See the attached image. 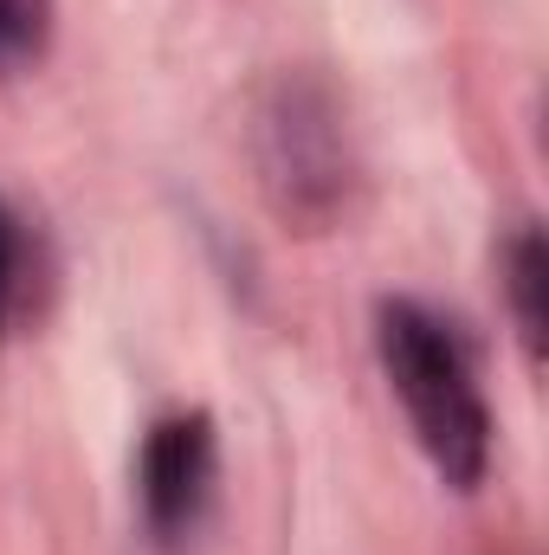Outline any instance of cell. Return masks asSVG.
<instances>
[{"label":"cell","instance_id":"cell-1","mask_svg":"<svg viewBox=\"0 0 549 555\" xmlns=\"http://www.w3.org/2000/svg\"><path fill=\"white\" fill-rule=\"evenodd\" d=\"M246 155H253L259 201L284 233L323 240L362 214V194H369L362 137H356L349 98L323 72L284 65L253 91Z\"/></svg>","mask_w":549,"mask_h":555},{"label":"cell","instance_id":"cell-2","mask_svg":"<svg viewBox=\"0 0 549 555\" xmlns=\"http://www.w3.org/2000/svg\"><path fill=\"white\" fill-rule=\"evenodd\" d=\"M375 362L408 414L413 446L452 491H478L491 472V408L465 336L420 297L375 304Z\"/></svg>","mask_w":549,"mask_h":555},{"label":"cell","instance_id":"cell-3","mask_svg":"<svg viewBox=\"0 0 549 555\" xmlns=\"http://www.w3.org/2000/svg\"><path fill=\"white\" fill-rule=\"evenodd\" d=\"M220 485V426L207 408H175L142 433L137 504L155 543H181L201 530Z\"/></svg>","mask_w":549,"mask_h":555},{"label":"cell","instance_id":"cell-4","mask_svg":"<svg viewBox=\"0 0 549 555\" xmlns=\"http://www.w3.org/2000/svg\"><path fill=\"white\" fill-rule=\"evenodd\" d=\"M498 272H505V304H511L524 362L544 369V349H549V246H544V227H537V220H524V227L505 240Z\"/></svg>","mask_w":549,"mask_h":555},{"label":"cell","instance_id":"cell-5","mask_svg":"<svg viewBox=\"0 0 549 555\" xmlns=\"http://www.w3.org/2000/svg\"><path fill=\"white\" fill-rule=\"evenodd\" d=\"M26 310H33V246H26V220L0 194V343L20 330Z\"/></svg>","mask_w":549,"mask_h":555},{"label":"cell","instance_id":"cell-6","mask_svg":"<svg viewBox=\"0 0 549 555\" xmlns=\"http://www.w3.org/2000/svg\"><path fill=\"white\" fill-rule=\"evenodd\" d=\"M52 20H59L52 0H0V78L33 72V65L46 59Z\"/></svg>","mask_w":549,"mask_h":555}]
</instances>
